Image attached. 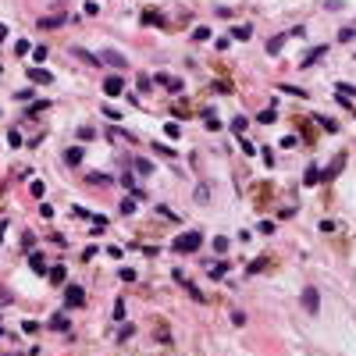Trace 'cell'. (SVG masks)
Returning <instances> with one entry per match:
<instances>
[{
  "label": "cell",
  "mask_w": 356,
  "mask_h": 356,
  "mask_svg": "<svg viewBox=\"0 0 356 356\" xmlns=\"http://www.w3.org/2000/svg\"><path fill=\"white\" fill-rule=\"evenodd\" d=\"M200 246H203V235H200V232H185V235H178V239L171 242L175 253H196Z\"/></svg>",
  "instance_id": "6da1fadb"
},
{
  "label": "cell",
  "mask_w": 356,
  "mask_h": 356,
  "mask_svg": "<svg viewBox=\"0 0 356 356\" xmlns=\"http://www.w3.org/2000/svg\"><path fill=\"white\" fill-rule=\"evenodd\" d=\"M65 299H68V306H86V288L82 285H68L65 288Z\"/></svg>",
  "instance_id": "7a4b0ae2"
},
{
  "label": "cell",
  "mask_w": 356,
  "mask_h": 356,
  "mask_svg": "<svg viewBox=\"0 0 356 356\" xmlns=\"http://www.w3.org/2000/svg\"><path fill=\"white\" fill-rule=\"evenodd\" d=\"M303 310H306V313H317V310H321V296H317V288H303Z\"/></svg>",
  "instance_id": "3957f363"
},
{
  "label": "cell",
  "mask_w": 356,
  "mask_h": 356,
  "mask_svg": "<svg viewBox=\"0 0 356 356\" xmlns=\"http://www.w3.org/2000/svg\"><path fill=\"white\" fill-rule=\"evenodd\" d=\"M29 82H32V86H50L54 75H50L47 68H29Z\"/></svg>",
  "instance_id": "277c9868"
},
{
  "label": "cell",
  "mask_w": 356,
  "mask_h": 356,
  "mask_svg": "<svg viewBox=\"0 0 356 356\" xmlns=\"http://www.w3.org/2000/svg\"><path fill=\"white\" fill-rule=\"evenodd\" d=\"M47 328H50V331H68V328H71L68 313H50V321H47Z\"/></svg>",
  "instance_id": "5b68a950"
},
{
  "label": "cell",
  "mask_w": 356,
  "mask_h": 356,
  "mask_svg": "<svg viewBox=\"0 0 356 356\" xmlns=\"http://www.w3.org/2000/svg\"><path fill=\"white\" fill-rule=\"evenodd\" d=\"M317 182H324V171H321L317 164H310L306 175H303V185H317Z\"/></svg>",
  "instance_id": "8992f818"
},
{
  "label": "cell",
  "mask_w": 356,
  "mask_h": 356,
  "mask_svg": "<svg viewBox=\"0 0 356 356\" xmlns=\"http://www.w3.org/2000/svg\"><path fill=\"white\" fill-rule=\"evenodd\" d=\"M121 89H125V82H121V78H118V75H111V78H107V82H103V93H107V96H118V93H121Z\"/></svg>",
  "instance_id": "52a82bcc"
},
{
  "label": "cell",
  "mask_w": 356,
  "mask_h": 356,
  "mask_svg": "<svg viewBox=\"0 0 356 356\" xmlns=\"http://www.w3.org/2000/svg\"><path fill=\"white\" fill-rule=\"evenodd\" d=\"M324 54H328V47H317V50H310V54L303 57V68H313V65H317V61H321Z\"/></svg>",
  "instance_id": "ba28073f"
},
{
  "label": "cell",
  "mask_w": 356,
  "mask_h": 356,
  "mask_svg": "<svg viewBox=\"0 0 356 356\" xmlns=\"http://www.w3.org/2000/svg\"><path fill=\"white\" fill-rule=\"evenodd\" d=\"M100 61H107V65H114V68H125V57H121V54H114V50H103V54H100Z\"/></svg>",
  "instance_id": "9c48e42d"
},
{
  "label": "cell",
  "mask_w": 356,
  "mask_h": 356,
  "mask_svg": "<svg viewBox=\"0 0 356 356\" xmlns=\"http://www.w3.org/2000/svg\"><path fill=\"white\" fill-rule=\"evenodd\" d=\"M282 47H285V32H282V36H271V39H267V54H282Z\"/></svg>",
  "instance_id": "30bf717a"
},
{
  "label": "cell",
  "mask_w": 356,
  "mask_h": 356,
  "mask_svg": "<svg viewBox=\"0 0 356 356\" xmlns=\"http://www.w3.org/2000/svg\"><path fill=\"white\" fill-rule=\"evenodd\" d=\"M65 160H68L71 167H75V164H82V146H68V153H65Z\"/></svg>",
  "instance_id": "8fae6325"
},
{
  "label": "cell",
  "mask_w": 356,
  "mask_h": 356,
  "mask_svg": "<svg viewBox=\"0 0 356 356\" xmlns=\"http://www.w3.org/2000/svg\"><path fill=\"white\" fill-rule=\"evenodd\" d=\"M29 267H32L36 275H43V271H47V260H43L39 253H32V257H29Z\"/></svg>",
  "instance_id": "7c38bea8"
},
{
  "label": "cell",
  "mask_w": 356,
  "mask_h": 356,
  "mask_svg": "<svg viewBox=\"0 0 356 356\" xmlns=\"http://www.w3.org/2000/svg\"><path fill=\"white\" fill-rule=\"evenodd\" d=\"M65 278H68V271H65V264H57V267H50V282H54V285H61Z\"/></svg>",
  "instance_id": "4fadbf2b"
},
{
  "label": "cell",
  "mask_w": 356,
  "mask_h": 356,
  "mask_svg": "<svg viewBox=\"0 0 356 356\" xmlns=\"http://www.w3.org/2000/svg\"><path fill=\"white\" fill-rule=\"evenodd\" d=\"M75 57H78V61H86V65H100V57H96V54H86L82 47H75Z\"/></svg>",
  "instance_id": "5bb4252c"
},
{
  "label": "cell",
  "mask_w": 356,
  "mask_h": 356,
  "mask_svg": "<svg viewBox=\"0 0 356 356\" xmlns=\"http://www.w3.org/2000/svg\"><path fill=\"white\" fill-rule=\"evenodd\" d=\"M232 36H235V39H249V36H253V29H249V25H235V29H232Z\"/></svg>",
  "instance_id": "9a60e30c"
},
{
  "label": "cell",
  "mask_w": 356,
  "mask_h": 356,
  "mask_svg": "<svg viewBox=\"0 0 356 356\" xmlns=\"http://www.w3.org/2000/svg\"><path fill=\"white\" fill-rule=\"evenodd\" d=\"M257 121H260V125H275V107L260 111V114H257Z\"/></svg>",
  "instance_id": "2e32d148"
},
{
  "label": "cell",
  "mask_w": 356,
  "mask_h": 356,
  "mask_svg": "<svg viewBox=\"0 0 356 356\" xmlns=\"http://www.w3.org/2000/svg\"><path fill=\"white\" fill-rule=\"evenodd\" d=\"M278 93H292V96H310V93H306V89H299V86H278Z\"/></svg>",
  "instance_id": "e0dca14e"
},
{
  "label": "cell",
  "mask_w": 356,
  "mask_h": 356,
  "mask_svg": "<svg viewBox=\"0 0 356 356\" xmlns=\"http://www.w3.org/2000/svg\"><path fill=\"white\" fill-rule=\"evenodd\" d=\"M142 22H146V25H157V22H160V14L150 7V11H142Z\"/></svg>",
  "instance_id": "ac0fdd59"
},
{
  "label": "cell",
  "mask_w": 356,
  "mask_h": 356,
  "mask_svg": "<svg viewBox=\"0 0 356 356\" xmlns=\"http://www.w3.org/2000/svg\"><path fill=\"white\" fill-rule=\"evenodd\" d=\"M121 214H132L136 211V196H129V200H121V207H118Z\"/></svg>",
  "instance_id": "d6986e66"
},
{
  "label": "cell",
  "mask_w": 356,
  "mask_h": 356,
  "mask_svg": "<svg viewBox=\"0 0 356 356\" xmlns=\"http://www.w3.org/2000/svg\"><path fill=\"white\" fill-rule=\"evenodd\" d=\"M61 22H65V18H61V14H57V18H43V22H39V25H43V29H57V25H61Z\"/></svg>",
  "instance_id": "ffe728a7"
},
{
  "label": "cell",
  "mask_w": 356,
  "mask_h": 356,
  "mask_svg": "<svg viewBox=\"0 0 356 356\" xmlns=\"http://www.w3.org/2000/svg\"><path fill=\"white\" fill-rule=\"evenodd\" d=\"M193 39H200V43H203V39H211V29H207V25H200V29L193 32Z\"/></svg>",
  "instance_id": "44dd1931"
},
{
  "label": "cell",
  "mask_w": 356,
  "mask_h": 356,
  "mask_svg": "<svg viewBox=\"0 0 356 356\" xmlns=\"http://www.w3.org/2000/svg\"><path fill=\"white\" fill-rule=\"evenodd\" d=\"M47 107H50V103H47V100H39V103H32V111H29V118H36V114H43V111H47Z\"/></svg>",
  "instance_id": "7402d4cb"
},
{
  "label": "cell",
  "mask_w": 356,
  "mask_h": 356,
  "mask_svg": "<svg viewBox=\"0 0 356 356\" xmlns=\"http://www.w3.org/2000/svg\"><path fill=\"white\" fill-rule=\"evenodd\" d=\"M232 132L242 136V132H246V118H235V121H232Z\"/></svg>",
  "instance_id": "603a6c76"
},
{
  "label": "cell",
  "mask_w": 356,
  "mask_h": 356,
  "mask_svg": "<svg viewBox=\"0 0 356 356\" xmlns=\"http://www.w3.org/2000/svg\"><path fill=\"white\" fill-rule=\"evenodd\" d=\"M224 271H228V264H224V260H217V264H214V271H211V275H214V278H224Z\"/></svg>",
  "instance_id": "cb8c5ba5"
},
{
  "label": "cell",
  "mask_w": 356,
  "mask_h": 356,
  "mask_svg": "<svg viewBox=\"0 0 356 356\" xmlns=\"http://www.w3.org/2000/svg\"><path fill=\"white\" fill-rule=\"evenodd\" d=\"M339 39H342V43H353V39H356V29H342V32H339Z\"/></svg>",
  "instance_id": "d4e9b609"
},
{
  "label": "cell",
  "mask_w": 356,
  "mask_h": 356,
  "mask_svg": "<svg viewBox=\"0 0 356 356\" xmlns=\"http://www.w3.org/2000/svg\"><path fill=\"white\" fill-rule=\"evenodd\" d=\"M136 86H139V93H150V86H153V78H146V75H139V82H136Z\"/></svg>",
  "instance_id": "484cf974"
},
{
  "label": "cell",
  "mask_w": 356,
  "mask_h": 356,
  "mask_svg": "<svg viewBox=\"0 0 356 356\" xmlns=\"http://www.w3.org/2000/svg\"><path fill=\"white\" fill-rule=\"evenodd\" d=\"M214 249H217V253H224V249H228V239H224V235H217V239H214Z\"/></svg>",
  "instance_id": "4316f807"
},
{
  "label": "cell",
  "mask_w": 356,
  "mask_h": 356,
  "mask_svg": "<svg viewBox=\"0 0 356 356\" xmlns=\"http://www.w3.org/2000/svg\"><path fill=\"white\" fill-rule=\"evenodd\" d=\"M136 167H139L142 175H150V171H153V164H150V160H142V157H139V160H136Z\"/></svg>",
  "instance_id": "83f0119b"
},
{
  "label": "cell",
  "mask_w": 356,
  "mask_h": 356,
  "mask_svg": "<svg viewBox=\"0 0 356 356\" xmlns=\"http://www.w3.org/2000/svg\"><path fill=\"white\" fill-rule=\"evenodd\" d=\"M203 125H207V129H211V132H217V129H221V121H217V118H214V114H207V121H203Z\"/></svg>",
  "instance_id": "f1b7e54d"
},
{
  "label": "cell",
  "mask_w": 356,
  "mask_h": 356,
  "mask_svg": "<svg viewBox=\"0 0 356 356\" xmlns=\"http://www.w3.org/2000/svg\"><path fill=\"white\" fill-rule=\"evenodd\" d=\"M103 118H111V121H121V114H118L114 107H103Z\"/></svg>",
  "instance_id": "f546056e"
},
{
  "label": "cell",
  "mask_w": 356,
  "mask_h": 356,
  "mask_svg": "<svg viewBox=\"0 0 356 356\" xmlns=\"http://www.w3.org/2000/svg\"><path fill=\"white\" fill-rule=\"evenodd\" d=\"M264 267H267V260H253V264H249V275H257V271H264Z\"/></svg>",
  "instance_id": "4dcf8cb0"
},
{
  "label": "cell",
  "mask_w": 356,
  "mask_h": 356,
  "mask_svg": "<svg viewBox=\"0 0 356 356\" xmlns=\"http://www.w3.org/2000/svg\"><path fill=\"white\" fill-rule=\"evenodd\" d=\"M121 317H125V303L118 299V303H114V321H121Z\"/></svg>",
  "instance_id": "1f68e13d"
},
{
  "label": "cell",
  "mask_w": 356,
  "mask_h": 356,
  "mask_svg": "<svg viewBox=\"0 0 356 356\" xmlns=\"http://www.w3.org/2000/svg\"><path fill=\"white\" fill-rule=\"evenodd\" d=\"M232 321H235V324L242 328V324H246V313H242V310H232Z\"/></svg>",
  "instance_id": "d6a6232c"
},
{
  "label": "cell",
  "mask_w": 356,
  "mask_h": 356,
  "mask_svg": "<svg viewBox=\"0 0 356 356\" xmlns=\"http://www.w3.org/2000/svg\"><path fill=\"white\" fill-rule=\"evenodd\" d=\"M7 142H11V146H22V136H18V132L11 129V132H7Z\"/></svg>",
  "instance_id": "836d02e7"
},
{
  "label": "cell",
  "mask_w": 356,
  "mask_h": 356,
  "mask_svg": "<svg viewBox=\"0 0 356 356\" xmlns=\"http://www.w3.org/2000/svg\"><path fill=\"white\" fill-rule=\"evenodd\" d=\"M4 39H7V25H0V43H4Z\"/></svg>",
  "instance_id": "e575fe53"
},
{
  "label": "cell",
  "mask_w": 356,
  "mask_h": 356,
  "mask_svg": "<svg viewBox=\"0 0 356 356\" xmlns=\"http://www.w3.org/2000/svg\"><path fill=\"white\" fill-rule=\"evenodd\" d=\"M7 356H22V353H7Z\"/></svg>",
  "instance_id": "d590c367"
}]
</instances>
